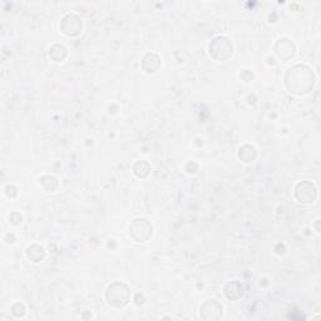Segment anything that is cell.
<instances>
[{"instance_id":"obj_1","label":"cell","mask_w":321,"mask_h":321,"mask_svg":"<svg viewBox=\"0 0 321 321\" xmlns=\"http://www.w3.org/2000/svg\"><path fill=\"white\" fill-rule=\"evenodd\" d=\"M63 32L68 35H77L79 33L80 28H82V23H80L79 18L75 15H67L63 19Z\"/></svg>"}]
</instances>
